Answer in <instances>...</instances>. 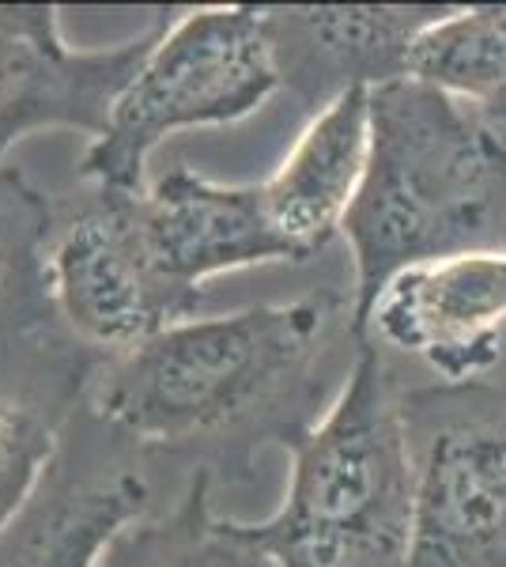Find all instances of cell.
Wrapping results in <instances>:
<instances>
[{
    "instance_id": "4",
    "label": "cell",
    "mask_w": 506,
    "mask_h": 567,
    "mask_svg": "<svg viewBox=\"0 0 506 567\" xmlns=\"http://www.w3.org/2000/svg\"><path fill=\"white\" fill-rule=\"evenodd\" d=\"M280 91L265 8H171L148 58L117 95L103 136L87 144L76 182L144 194L148 159L174 133L235 125Z\"/></svg>"
},
{
    "instance_id": "15",
    "label": "cell",
    "mask_w": 506,
    "mask_h": 567,
    "mask_svg": "<svg viewBox=\"0 0 506 567\" xmlns=\"http://www.w3.org/2000/svg\"><path fill=\"white\" fill-rule=\"evenodd\" d=\"M409 76L446 91L506 141V4L454 8L420 34Z\"/></svg>"
},
{
    "instance_id": "7",
    "label": "cell",
    "mask_w": 506,
    "mask_h": 567,
    "mask_svg": "<svg viewBox=\"0 0 506 567\" xmlns=\"http://www.w3.org/2000/svg\"><path fill=\"white\" fill-rule=\"evenodd\" d=\"M167 12L152 8L148 27L133 39L80 50L64 39L58 4H0V171L8 152L34 133L103 136Z\"/></svg>"
},
{
    "instance_id": "8",
    "label": "cell",
    "mask_w": 506,
    "mask_h": 567,
    "mask_svg": "<svg viewBox=\"0 0 506 567\" xmlns=\"http://www.w3.org/2000/svg\"><path fill=\"white\" fill-rule=\"evenodd\" d=\"M148 465L80 409L34 499L0 534V567H99L106 545L152 511Z\"/></svg>"
},
{
    "instance_id": "2",
    "label": "cell",
    "mask_w": 506,
    "mask_h": 567,
    "mask_svg": "<svg viewBox=\"0 0 506 567\" xmlns=\"http://www.w3.org/2000/svg\"><path fill=\"white\" fill-rule=\"evenodd\" d=\"M340 235L355 261V322L412 265L506 250V141L412 76L374 87L366 175Z\"/></svg>"
},
{
    "instance_id": "9",
    "label": "cell",
    "mask_w": 506,
    "mask_h": 567,
    "mask_svg": "<svg viewBox=\"0 0 506 567\" xmlns=\"http://www.w3.org/2000/svg\"><path fill=\"white\" fill-rule=\"evenodd\" d=\"M355 337L416 355L443 386L481 382L506 344V250L454 254L397 272L363 310Z\"/></svg>"
},
{
    "instance_id": "6",
    "label": "cell",
    "mask_w": 506,
    "mask_h": 567,
    "mask_svg": "<svg viewBox=\"0 0 506 567\" xmlns=\"http://www.w3.org/2000/svg\"><path fill=\"white\" fill-rule=\"evenodd\" d=\"M416 458L409 567H506V390L404 393Z\"/></svg>"
},
{
    "instance_id": "11",
    "label": "cell",
    "mask_w": 506,
    "mask_h": 567,
    "mask_svg": "<svg viewBox=\"0 0 506 567\" xmlns=\"http://www.w3.org/2000/svg\"><path fill=\"white\" fill-rule=\"evenodd\" d=\"M95 363L53 318L0 333V534L58 462Z\"/></svg>"
},
{
    "instance_id": "12",
    "label": "cell",
    "mask_w": 506,
    "mask_h": 567,
    "mask_svg": "<svg viewBox=\"0 0 506 567\" xmlns=\"http://www.w3.org/2000/svg\"><path fill=\"white\" fill-rule=\"evenodd\" d=\"M141 227L155 265L186 291L211 277L296 261L265 213L261 182H216L174 163L141 194Z\"/></svg>"
},
{
    "instance_id": "16",
    "label": "cell",
    "mask_w": 506,
    "mask_h": 567,
    "mask_svg": "<svg viewBox=\"0 0 506 567\" xmlns=\"http://www.w3.org/2000/svg\"><path fill=\"white\" fill-rule=\"evenodd\" d=\"M53 200L16 167L0 171V333L45 322L50 299L42 280V250Z\"/></svg>"
},
{
    "instance_id": "3",
    "label": "cell",
    "mask_w": 506,
    "mask_h": 567,
    "mask_svg": "<svg viewBox=\"0 0 506 567\" xmlns=\"http://www.w3.org/2000/svg\"><path fill=\"white\" fill-rule=\"evenodd\" d=\"M280 567H409L416 458L385 349L359 341L333 405L291 446V481L250 523Z\"/></svg>"
},
{
    "instance_id": "14",
    "label": "cell",
    "mask_w": 506,
    "mask_h": 567,
    "mask_svg": "<svg viewBox=\"0 0 506 567\" xmlns=\"http://www.w3.org/2000/svg\"><path fill=\"white\" fill-rule=\"evenodd\" d=\"M211 484L208 473H189L171 507L128 523L99 567H280L250 523L216 515Z\"/></svg>"
},
{
    "instance_id": "1",
    "label": "cell",
    "mask_w": 506,
    "mask_h": 567,
    "mask_svg": "<svg viewBox=\"0 0 506 567\" xmlns=\"http://www.w3.org/2000/svg\"><path fill=\"white\" fill-rule=\"evenodd\" d=\"M359 341L352 296L197 315L125 355L99 360L84 409L148 462L242 481L269 443L296 446L333 405L340 344Z\"/></svg>"
},
{
    "instance_id": "10",
    "label": "cell",
    "mask_w": 506,
    "mask_h": 567,
    "mask_svg": "<svg viewBox=\"0 0 506 567\" xmlns=\"http://www.w3.org/2000/svg\"><path fill=\"white\" fill-rule=\"evenodd\" d=\"M450 12L438 4H269L280 87L318 114L348 91L404 80L412 45Z\"/></svg>"
},
{
    "instance_id": "13",
    "label": "cell",
    "mask_w": 506,
    "mask_h": 567,
    "mask_svg": "<svg viewBox=\"0 0 506 567\" xmlns=\"http://www.w3.org/2000/svg\"><path fill=\"white\" fill-rule=\"evenodd\" d=\"M371 155V91H348L310 114L280 167L261 182L265 213L296 261H310L344 231Z\"/></svg>"
},
{
    "instance_id": "5",
    "label": "cell",
    "mask_w": 506,
    "mask_h": 567,
    "mask_svg": "<svg viewBox=\"0 0 506 567\" xmlns=\"http://www.w3.org/2000/svg\"><path fill=\"white\" fill-rule=\"evenodd\" d=\"M42 280L53 322L99 360L141 349L205 307V291L178 288L155 265L141 194H110L87 182L53 200Z\"/></svg>"
}]
</instances>
